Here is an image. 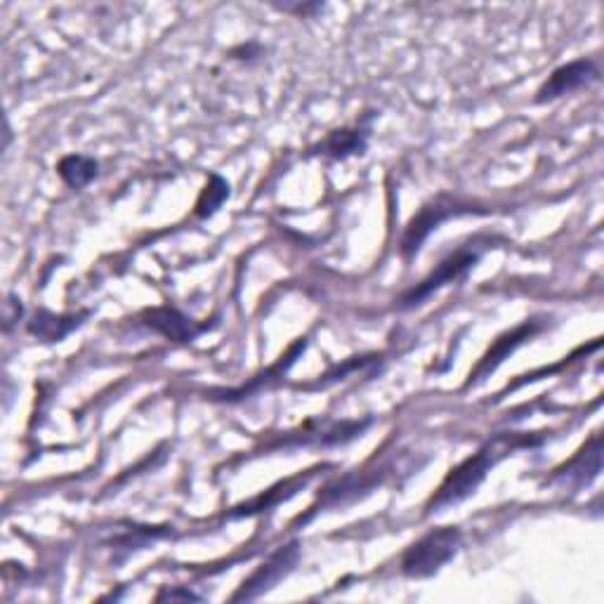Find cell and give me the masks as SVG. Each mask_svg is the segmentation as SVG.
<instances>
[{
	"instance_id": "13",
	"label": "cell",
	"mask_w": 604,
	"mask_h": 604,
	"mask_svg": "<svg viewBox=\"0 0 604 604\" xmlns=\"http://www.w3.org/2000/svg\"><path fill=\"white\" fill-rule=\"evenodd\" d=\"M156 600H199V595H194L192 590H163Z\"/></svg>"
},
{
	"instance_id": "7",
	"label": "cell",
	"mask_w": 604,
	"mask_h": 604,
	"mask_svg": "<svg viewBox=\"0 0 604 604\" xmlns=\"http://www.w3.org/2000/svg\"><path fill=\"white\" fill-rule=\"evenodd\" d=\"M144 324L154 328L156 333H161V336H166L168 340H175V343H187V340H192L196 333H199V328H196L185 314L170 310V307L149 310L144 314Z\"/></svg>"
},
{
	"instance_id": "11",
	"label": "cell",
	"mask_w": 604,
	"mask_h": 604,
	"mask_svg": "<svg viewBox=\"0 0 604 604\" xmlns=\"http://www.w3.org/2000/svg\"><path fill=\"white\" fill-rule=\"evenodd\" d=\"M366 147V135L361 130H336L326 137V142L321 144L324 154L333 156V159H345L350 154H361Z\"/></svg>"
},
{
	"instance_id": "4",
	"label": "cell",
	"mask_w": 604,
	"mask_h": 604,
	"mask_svg": "<svg viewBox=\"0 0 604 604\" xmlns=\"http://www.w3.org/2000/svg\"><path fill=\"white\" fill-rule=\"evenodd\" d=\"M477 260H479V253L468 251V248H463V251L449 255V258H446L442 265H439L435 272L430 274L428 279H423L416 288H413L411 293H406L402 302L406 307L418 305V302L430 298V295L435 291H439L442 286L451 284V281H456V279H461L470 267H475Z\"/></svg>"
},
{
	"instance_id": "12",
	"label": "cell",
	"mask_w": 604,
	"mask_h": 604,
	"mask_svg": "<svg viewBox=\"0 0 604 604\" xmlns=\"http://www.w3.org/2000/svg\"><path fill=\"white\" fill-rule=\"evenodd\" d=\"M227 196H229V185L220 175H213L206 189H203V194L199 196V201H196V215H199V218H210V215L225 203Z\"/></svg>"
},
{
	"instance_id": "6",
	"label": "cell",
	"mask_w": 604,
	"mask_h": 604,
	"mask_svg": "<svg viewBox=\"0 0 604 604\" xmlns=\"http://www.w3.org/2000/svg\"><path fill=\"white\" fill-rule=\"evenodd\" d=\"M456 213H458L456 206H453V203H444V201H435V203H430V206H425L423 210H420L416 218L411 220V225L406 227V234H404V241H402L404 255L416 253L420 248V244L428 239V234L432 232V229H437L444 220H449L451 215H456Z\"/></svg>"
},
{
	"instance_id": "5",
	"label": "cell",
	"mask_w": 604,
	"mask_h": 604,
	"mask_svg": "<svg viewBox=\"0 0 604 604\" xmlns=\"http://www.w3.org/2000/svg\"><path fill=\"white\" fill-rule=\"evenodd\" d=\"M595 76H597L595 62H590V59H576V62L567 64V67H560L557 71H553V76H550L548 81L541 85V90H538L536 102H550L562 95L574 93V90H579L581 85L595 81Z\"/></svg>"
},
{
	"instance_id": "3",
	"label": "cell",
	"mask_w": 604,
	"mask_h": 604,
	"mask_svg": "<svg viewBox=\"0 0 604 604\" xmlns=\"http://www.w3.org/2000/svg\"><path fill=\"white\" fill-rule=\"evenodd\" d=\"M295 562H298V543H291V546L281 548L279 553L269 557L265 564H260V569L251 579L244 581V586L236 590L234 600H253V597L272 590L293 569Z\"/></svg>"
},
{
	"instance_id": "1",
	"label": "cell",
	"mask_w": 604,
	"mask_h": 604,
	"mask_svg": "<svg viewBox=\"0 0 604 604\" xmlns=\"http://www.w3.org/2000/svg\"><path fill=\"white\" fill-rule=\"evenodd\" d=\"M522 444H531V439L498 437L491 444L484 446V449H479L475 456L465 458L458 468H453L449 475H446L442 487H439L437 494L430 498L428 512L449 508V505L461 503L463 498L475 494L479 484H482L484 477H487V472L498 463V458L505 456V453Z\"/></svg>"
},
{
	"instance_id": "10",
	"label": "cell",
	"mask_w": 604,
	"mask_h": 604,
	"mask_svg": "<svg viewBox=\"0 0 604 604\" xmlns=\"http://www.w3.org/2000/svg\"><path fill=\"white\" fill-rule=\"evenodd\" d=\"M78 326L76 317H55V314L41 312L36 314V319L29 324V331L34 336L48 340V343H55V340H62L67 333L74 331Z\"/></svg>"
},
{
	"instance_id": "2",
	"label": "cell",
	"mask_w": 604,
	"mask_h": 604,
	"mask_svg": "<svg viewBox=\"0 0 604 604\" xmlns=\"http://www.w3.org/2000/svg\"><path fill=\"white\" fill-rule=\"evenodd\" d=\"M461 548V531L456 527H442L430 531L406 550L402 557V571L409 579H428L435 576L446 562Z\"/></svg>"
},
{
	"instance_id": "8",
	"label": "cell",
	"mask_w": 604,
	"mask_h": 604,
	"mask_svg": "<svg viewBox=\"0 0 604 604\" xmlns=\"http://www.w3.org/2000/svg\"><path fill=\"white\" fill-rule=\"evenodd\" d=\"M534 331H536V324H524L520 328H515L512 333H505L503 338H498L494 343V347H491V350L484 354V359L479 361L477 369L470 373V383L468 385L479 383V380H484V376H489V373L494 371L496 366L501 364V361L508 357L512 350H515L517 345H522L524 340L534 336Z\"/></svg>"
},
{
	"instance_id": "9",
	"label": "cell",
	"mask_w": 604,
	"mask_h": 604,
	"mask_svg": "<svg viewBox=\"0 0 604 604\" xmlns=\"http://www.w3.org/2000/svg\"><path fill=\"white\" fill-rule=\"evenodd\" d=\"M97 161L90 159V156H81V154H71L64 156L62 161H59V177H62L64 182L71 189H83L85 185H90V182L97 177Z\"/></svg>"
}]
</instances>
